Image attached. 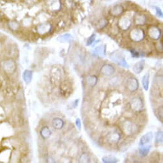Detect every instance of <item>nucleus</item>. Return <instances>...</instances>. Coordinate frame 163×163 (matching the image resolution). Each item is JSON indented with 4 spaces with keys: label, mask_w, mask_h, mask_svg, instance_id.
<instances>
[{
    "label": "nucleus",
    "mask_w": 163,
    "mask_h": 163,
    "mask_svg": "<svg viewBox=\"0 0 163 163\" xmlns=\"http://www.w3.org/2000/svg\"><path fill=\"white\" fill-rule=\"evenodd\" d=\"M60 0H49L48 2V6L51 7L52 10H58L60 9Z\"/></svg>",
    "instance_id": "17"
},
{
    "label": "nucleus",
    "mask_w": 163,
    "mask_h": 163,
    "mask_svg": "<svg viewBox=\"0 0 163 163\" xmlns=\"http://www.w3.org/2000/svg\"><path fill=\"white\" fill-rule=\"evenodd\" d=\"M40 135L44 139H47L51 136V131L49 129L48 127H44L40 131Z\"/></svg>",
    "instance_id": "20"
},
{
    "label": "nucleus",
    "mask_w": 163,
    "mask_h": 163,
    "mask_svg": "<svg viewBox=\"0 0 163 163\" xmlns=\"http://www.w3.org/2000/svg\"><path fill=\"white\" fill-rule=\"evenodd\" d=\"M52 124L54 129H61L63 127V124H64V123H63V121L61 119L58 118H55L53 120Z\"/></svg>",
    "instance_id": "18"
},
{
    "label": "nucleus",
    "mask_w": 163,
    "mask_h": 163,
    "mask_svg": "<svg viewBox=\"0 0 163 163\" xmlns=\"http://www.w3.org/2000/svg\"><path fill=\"white\" fill-rule=\"evenodd\" d=\"M26 1L28 2V3H35L36 2L37 0H26Z\"/></svg>",
    "instance_id": "36"
},
{
    "label": "nucleus",
    "mask_w": 163,
    "mask_h": 163,
    "mask_svg": "<svg viewBox=\"0 0 163 163\" xmlns=\"http://www.w3.org/2000/svg\"><path fill=\"white\" fill-rule=\"evenodd\" d=\"M106 24H107V20H106L104 19H102V20H101L100 21H99V23H98V28H102L104 27Z\"/></svg>",
    "instance_id": "31"
},
{
    "label": "nucleus",
    "mask_w": 163,
    "mask_h": 163,
    "mask_svg": "<svg viewBox=\"0 0 163 163\" xmlns=\"http://www.w3.org/2000/svg\"><path fill=\"white\" fill-rule=\"evenodd\" d=\"M10 27L11 29L12 30H16L17 28H18V24L16 23H14V22H11L9 23Z\"/></svg>",
    "instance_id": "34"
},
{
    "label": "nucleus",
    "mask_w": 163,
    "mask_h": 163,
    "mask_svg": "<svg viewBox=\"0 0 163 163\" xmlns=\"http://www.w3.org/2000/svg\"><path fill=\"white\" fill-rule=\"evenodd\" d=\"M115 70L113 67L108 64L104 65L101 69V73L105 76H111L115 72Z\"/></svg>",
    "instance_id": "12"
},
{
    "label": "nucleus",
    "mask_w": 163,
    "mask_h": 163,
    "mask_svg": "<svg viewBox=\"0 0 163 163\" xmlns=\"http://www.w3.org/2000/svg\"><path fill=\"white\" fill-rule=\"evenodd\" d=\"M51 30V25L49 23H43L39 24L37 28V32L40 35H44L46 33H48Z\"/></svg>",
    "instance_id": "13"
},
{
    "label": "nucleus",
    "mask_w": 163,
    "mask_h": 163,
    "mask_svg": "<svg viewBox=\"0 0 163 163\" xmlns=\"http://www.w3.org/2000/svg\"><path fill=\"white\" fill-rule=\"evenodd\" d=\"M130 37L134 42H140L145 38V33L139 28H135L130 32Z\"/></svg>",
    "instance_id": "2"
},
{
    "label": "nucleus",
    "mask_w": 163,
    "mask_h": 163,
    "mask_svg": "<svg viewBox=\"0 0 163 163\" xmlns=\"http://www.w3.org/2000/svg\"><path fill=\"white\" fill-rule=\"evenodd\" d=\"M130 104L131 108L136 111H139L142 110L144 107L143 101L139 97L134 98L131 101Z\"/></svg>",
    "instance_id": "4"
},
{
    "label": "nucleus",
    "mask_w": 163,
    "mask_h": 163,
    "mask_svg": "<svg viewBox=\"0 0 163 163\" xmlns=\"http://www.w3.org/2000/svg\"><path fill=\"white\" fill-rule=\"evenodd\" d=\"M154 8H155V10H156V14L157 15V16L162 18V16H163V14H162V12L161 10L159 8H158V7H157V6H154Z\"/></svg>",
    "instance_id": "32"
},
{
    "label": "nucleus",
    "mask_w": 163,
    "mask_h": 163,
    "mask_svg": "<svg viewBox=\"0 0 163 163\" xmlns=\"http://www.w3.org/2000/svg\"><path fill=\"white\" fill-rule=\"evenodd\" d=\"M131 24V19L127 17H124L119 20L118 25L121 29L126 30L128 29Z\"/></svg>",
    "instance_id": "11"
},
{
    "label": "nucleus",
    "mask_w": 163,
    "mask_h": 163,
    "mask_svg": "<svg viewBox=\"0 0 163 163\" xmlns=\"http://www.w3.org/2000/svg\"><path fill=\"white\" fill-rule=\"evenodd\" d=\"M102 161L105 163H116L118 162V158L113 155H106L102 158Z\"/></svg>",
    "instance_id": "21"
},
{
    "label": "nucleus",
    "mask_w": 163,
    "mask_h": 163,
    "mask_svg": "<svg viewBox=\"0 0 163 163\" xmlns=\"http://www.w3.org/2000/svg\"><path fill=\"white\" fill-rule=\"evenodd\" d=\"M124 12V8L120 5H116L114 7H113L112 9L110 11V13L112 16L117 17L122 14Z\"/></svg>",
    "instance_id": "14"
},
{
    "label": "nucleus",
    "mask_w": 163,
    "mask_h": 163,
    "mask_svg": "<svg viewBox=\"0 0 163 163\" xmlns=\"http://www.w3.org/2000/svg\"><path fill=\"white\" fill-rule=\"evenodd\" d=\"M3 68L6 72L13 74L16 70V64L13 60H8L3 63Z\"/></svg>",
    "instance_id": "3"
},
{
    "label": "nucleus",
    "mask_w": 163,
    "mask_h": 163,
    "mask_svg": "<svg viewBox=\"0 0 163 163\" xmlns=\"http://www.w3.org/2000/svg\"><path fill=\"white\" fill-rule=\"evenodd\" d=\"M145 65V61L144 60H141L134 65L132 67V70L135 74H139L144 70Z\"/></svg>",
    "instance_id": "8"
},
{
    "label": "nucleus",
    "mask_w": 163,
    "mask_h": 163,
    "mask_svg": "<svg viewBox=\"0 0 163 163\" xmlns=\"http://www.w3.org/2000/svg\"><path fill=\"white\" fill-rule=\"evenodd\" d=\"M76 125L77 127V129L79 130H81V120L80 118H77L76 120Z\"/></svg>",
    "instance_id": "33"
},
{
    "label": "nucleus",
    "mask_w": 163,
    "mask_h": 163,
    "mask_svg": "<svg viewBox=\"0 0 163 163\" xmlns=\"http://www.w3.org/2000/svg\"><path fill=\"white\" fill-rule=\"evenodd\" d=\"M120 139V135L118 132H113L109 134L107 136L108 142L111 145L117 143Z\"/></svg>",
    "instance_id": "7"
},
{
    "label": "nucleus",
    "mask_w": 163,
    "mask_h": 163,
    "mask_svg": "<svg viewBox=\"0 0 163 163\" xmlns=\"http://www.w3.org/2000/svg\"><path fill=\"white\" fill-rule=\"evenodd\" d=\"M149 77L150 74L148 73H146L142 78V85L143 88L147 91L148 90V87H149Z\"/></svg>",
    "instance_id": "23"
},
{
    "label": "nucleus",
    "mask_w": 163,
    "mask_h": 163,
    "mask_svg": "<svg viewBox=\"0 0 163 163\" xmlns=\"http://www.w3.org/2000/svg\"><path fill=\"white\" fill-rule=\"evenodd\" d=\"M57 40L61 43H66V42H70L73 40V37L70 34L65 33L63 35L60 36Z\"/></svg>",
    "instance_id": "16"
},
{
    "label": "nucleus",
    "mask_w": 163,
    "mask_h": 163,
    "mask_svg": "<svg viewBox=\"0 0 163 163\" xmlns=\"http://www.w3.org/2000/svg\"><path fill=\"white\" fill-rule=\"evenodd\" d=\"M161 30L156 26H151L148 29V35L153 40H158L161 36Z\"/></svg>",
    "instance_id": "5"
},
{
    "label": "nucleus",
    "mask_w": 163,
    "mask_h": 163,
    "mask_svg": "<svg viewBox=\"0 0 163 163\" xmlns=\"http://www.w3.org/2000/svg\"><path fill=\"white\" fill-rule=\"evenodd\" d=\"M124 131L126 134H131L134 131L133 125L130 122H126L123 125Z\"/></svg>",
    "instance_id": "22"
},
{
    "label": "nucleus",
    "mask_w": 163,
    "mask_h": 163,
    "mask_svg": "<svg viewBox=\"0 0 163 163\" xmlns=\"http://www.w3.org/2000/svg\"><path fill=\"white\" fill-rule=\"evenodd\" d=\"M145 20L146 19H145V16L140 15V14H139V15H137L135 17V22L138 25L144 24L145 23Z\"/></svg>",
    "instance_id": "25"
},
{
    "label": "nucleus",
    "mask_w": 163,
    "mask_h": 163,
    "mask_svg": "<svg viewBox=\"0 0 163 163\" xmlns=\"http://www.w3.org/2000/svg\"><path fill=\"white\" fill-rule=\"evenodd\" d=\"M157 115H158L159 118L161 119V122H162V118H163V109H162V107L157 109Z\"/></svg>",
    "instance_id": "29"
},
{
    "label": "nucleus",
    "mask_w": 163,
    "mask_h": 163,
    "mask_svg": "<svg viewBox=\"0 0 163 163\" xmlns=\"http://www.w3.org/2000/svg\"><path fill=\"white\" fill-rule=\"evenodd\" d=\"M95 36L96 35L95 34H93L92 35H91V36L87 40V46H91L92 44L94 43L95 40Z\"/></svg>",
    "instance_id": "27"
},
{
    "label": "nucleus",
    "mask_w": 163,
    "mask_h": 163,
    "mask_svg": "<svg viewBox=\"0 0 163 163\" xmlns=\"http://www.w3.org/2000/svg\"><path fill=\"white\" fill-rule=\"evenodd\" d=\"M153 138H154V135L152 132H147L146 134H145V135H143L142 137L141 138L139 143V145L143 146V145H145L148 143H149L152 140Z\"/></svg>",
    "instance_id": "9"
},
{
    "label": "nucleus",
    "mask_w": 163,
    "mask_h": 163,
    "mask_svg": "<svg viewBox=\"0 0 163 163\" xmlns=\"http://www.w3.org/2000/svg\"><path fill=\"white\" fill-rule=\"evenodd\" d=\"M141 147L139 148V153L141 156H146L149 153L150 148L152 147L151 145H143L140 146Z\"/></svg>",
    "instance_id": "19"
},
{
    "label": "nucleus",
    "mask_w": 163,
    "mask_h": 163,
    "mask_svg": "<svg viewBox=\"0 0 163 163\" xmlns=\"http://www.w3.org/2000/svg\"><path fill=\"white\" fill-rule=\"evenodd\" d=\"M110 59L120 66L125 68L129 67V65L127 63L124 55L121 52L115 51L112 53L110 55Z\"/></svg>",
    "instance_id": "1"
},
{
    "label": "nucleus",
    "mask_w": 163,
    "mask_h": 163,
    "mask_svg": "<svg viewBox=\"0 0 163 163\" xmlns=\"http://www.w3.org/2000/svg\"><path fill=\"white\" fill-rule=\"evenodd\" d=\"M156 47L157 49V50L160 52L163 51V47H162V42H158V43L156 44Z\"/></svg>",
    "instance_id": "35"
},
{
    "label": "nucleus",
    "mask_w": 163,
    "mask_h": 163,
    "mask_svg": "<svg viewBox=\"0 0 163 163\" xmlns=\"http://www.w3.org/2000/svg\"><path fill=\"white\" fill-rule=\"evenodd\" d=\"M92 55L95 56V57L103 58L106 55V47H104V46L102 45L97 46L94 49Z\"/></svg>",
    "instance_id": "10"
},
{
    "label": "nucleus",
    "mask_w": 163,
    "mask_h": 163,
    "mask_svg": "<svg viewBox=\"0 0 163 163\" xmlns=\"http://www.w3.org/2000/svg\"><path fill=\"white\" fill-rule=\"evenodd\" d=\"M32 77H33L32 71H31L30 70H24V72H23V77L24 81L26 84H30L31 83L32 80Z\"/></svg>",
    "instance_id": "15"
},
{
    "label": "nucleus",
    "mask_w": 163,
    "mask_h": 163,
    "mask_svg": "<svg viewBox=\"0 0 163 163\" xmlns=\"http://www.w3.org/2000/svg\"><path fill=\"white\" fill-rule=\"evenodd\" d=\"M86 80H87V83L88 84H89L91 87H94L97 84L98 79H97V77L95 76H91L88 77L86 79Z\"/></svg>",
    "instance_id": "24"
},
{
    "label": "nucleus",
    "mask_w": 163,
    "mask_h": 163,
    "mask_svg": "<svg viewBox=\"0 0 163 163\" xmlns=\"http://www.w3.org/2000/svg\"><path fill=\"white\" fill-rule=\"evenodd\" d=\"M130 52H131L133 58H139V53L138 51H136L135 49H131Z\"/></svg>",
    "instance_id": "30"
},
{
    "label": "nucleus",
    "mask_w": 163,
    "mask_h": 163,
    "mask_svg": "<svg viewBox=\"0 0 163 163\" xmlns=\"http://www.w3.org/2000/svg\"><path fill=\"white\" fill-rule=\"evenodd\" d=\"M162 131H159L156 134H155V143L159 144L162 143L163 140V137H162Z\"/></svg>",
    "instance_id": "26"
},
{
    "label": "nucleus",
    "mask_w": 163,
    "mask_h": 163,
    "mask_svg": "<svg viewBox=\"0 0 163 163\" xmlns=\"http://www.w3.org/2000/svg\"><path fill=\"white\" fill-rule=\"evenodd\" d=\"M127 88L129 89L131 91H134L138 90L139 87V83L137 79L135 77H130L129 80H127Z\"/></svg>",
    "instance_id": "6"
},
{
    "label": "nucleus",
    "mask_w": 163,
    "mask_h": 163,
    "mask_svg": "<svg viewBox=\"0 0 163 163\" xmlns=\"http://www.w3.org/2000/svg\"><path fill=\"white\" fill-rule=\"evenodd\" d=\"M80 162H89V157L86 154H83L80 159Z\"/></svg>",
    "instance_id": "28"
}]
</instances>
